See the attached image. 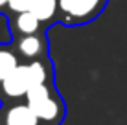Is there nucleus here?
I'll list each match as a JSON object with an SVG mask.
<instances>
[{
	"mask_svg": "<svg viewBox=\"0 0 127 125\" xmlns=\"http://www.w3.org/2000/svg\"><path fill=\"white\" fill-rule=\"evenodd\" d=\"M0 120L7 125H41L26 101L4 103L0 107Z\"/></svg>",
	"mask_w": 127,
	"mask_h": 125,
	"instance_id": "6",
	"label": "nucleus"
},
{
	"mask_svg": "<svg viewBox=\"0 0 127 125\" xmlns=\"http://www.w3.org/2000/svg\"><path fill=\"white\" fill-rule=\"evenodd\" d=\"M24 101L33 110L41 125H61L66 116V103L55 83H42L28 90Z\"/></svg>",
	"mask_w": 127,
	"mask_h": 125,
	"instance_id": "1",
	"label": "nucleus"
},
{
	"mask_svg": "<svg viewBox=\"0 0 127 125\" xmlns=\"http://www.w3.org/2000/svg\"><path fill=\"white\" fill-rule=\"evenodd\" d=\"M7 4H9V0H0V13H2V15H6Z\"/></svg>",
	"mask_w": 127,
	"mask_h": 125,
	"instance_id": "9",
	"label": "nucleus"
},
{
	"mask_svg": "<svg viewBox=\"0 0 127 125\" xmlns=\"http://www.w3.org/2000/svg\"><path fill=\"white\" fill-rule=\"evenodd\" d=\"M109 0H57V22L63 26L90 24L105 11Z\"/></svg>",
	"mask_w": 127,
	"mask_h": 125,
	"instance_id": "2",
	"label": "nucleus"
},
{
	"mask_svg": "<svg viewBox=\"0 0 127 125\" xmlns=\"http://www.w3.org/2000/svg\"><path fill=\"white\" fill-rule=\"evenodd\" d=\"M0 125H7V123H4V122H2V120H0Z\"/></svg>",
	"mask_w": 127,
	"mask_h": 125,
	"instance_id": "10",
	"label": "nucleus"
},
{
	"mask_svg": "<svg viewBox=\"0 0 127 125\" xmlns=\"http://www.w3.org/2000/svg\"><path fill=\"white\" fill-rule=\"evenodd\" d=\"M7 17V29H9L11 39L22 37V35H32L41 29H48L32 11H20V13H9Z\"/></svg>",
	"mask_w": 127,
	"mask_h": 125,
	"instance_id": "5",
	"label": "nucleus"
},
{
	"mask_svg": "<svg viewBox=\"0 0 127 125\" xmlns=\"http://www.w3.org/2000/svg\"><path fill=\"white\" fill-rule=\"evenodd\" d=\"M11 46L20 63H32L50 57V41H48L46 29L11 39Z\"/></svg>",
	"mask_w": 127,
	"mask_h": 125,
	"instance_id": "3",
	"label": "nucleus"
},
{
	"mask_svg": "<svg viewBox=\"0 0 127 125\" xmlns=\"http://www.w3.org/2000/svg\"><path fill=\"white\" fill-rule=\"evenodd\" d=\"M35 87V81L32 77L28 63H19L15 68L2 79L0 85V92L7 98V100H24L28 90Z\"/></svg>",
	"mask_w": 127,
	"mask_h": 125,
	"instance_id": "4",
	"label": "nucleus"
},
{
	"mask_svg": "<svg viewBox=\"0 0 127 125\" xmlns=\"http://www.w3.org/2000/svg\"><path fill=\"white\" fill-rule=\"evenodd\" d=\"M30 11L46 28L52 26L54 22H57V0H32Z\"/></svg>",
	"mask_w": 127,
	"mask_h": 125,
	"instance_id": "7",
	"label": "nucleus"
},
{
	"mask_svg": "<svg viewBox=\"0 0 127 125\" xmlns=\"http://www.w3.org/2000/svg\"><path fill=\"white\" fill-rule=\"evenodd\" d=\"M0 85H2V74H0Z\"/></svg>",
	"mask_w": 127,
	"mask_h": 125,
	"instance_id": "11",
	"label": "nucleus"
},
{
	"mask_svg": "<svg viewBox=\"0 0 127 125\" xmlns=\"http://www.w3.org/2000/svg\"><path fill=\"white\" fill-rule=\"evenodd\" d=\"M30 4H32V0H9L6 15H9V13H20V11H30Z\"/></svg>",
	"mask_w": 127,
	"mask_h": 125,
	"instance_id": "8",
	"label": "nucleus"
}]
</instances>
